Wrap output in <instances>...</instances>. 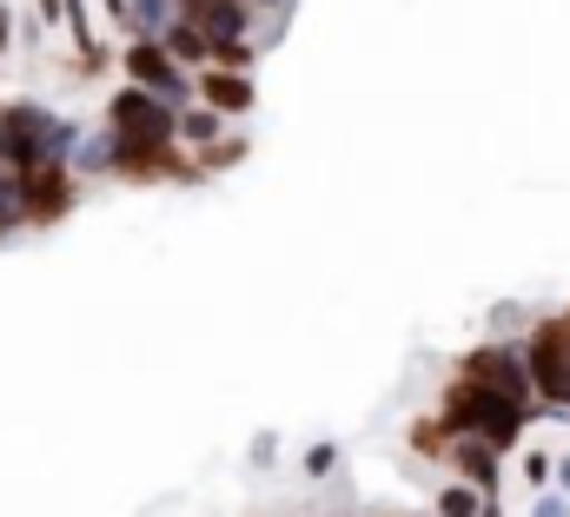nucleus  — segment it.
<instances>
[{
	"mask_svg": "<svg viewBox=\"0 0 570 517\" xmlns=\"http://www.w3.org/2000/svg\"><path fill=\"white\" fill-rule=\"evenodd\" d=\"M80 120L53 114L47 100H7L0 107V173H33V166H67L80 146Z\"/></svg>",
	"mask_w": 570,
	"mask_h": 517,
	"instance_id": "obj_1",
	"label": "nucleus"
},
{
	"mask_svg": "<svg viewBox=\"0 0 570 517\" xmlns=\"http://www.w3.org/2000/svg\"><path fill=\"white\" fill-rule=\"evenodd\" d=\"M451 438H478V445H491L498 458L531 431V411H518V404H504L498 391H484V386H471V379H458L451 372V386L438 391V411H431Z\"/></svg>",
	"mask_w": 570,
	"mask_h": 517,
	"instance_id": "obj_2",
	"label": "nucleus"
},
{
	"mask_svg": "<svg viewBox=\"0 0 570 517\" xmlns=\"http://www.w3.org/2000/svg\"><path fill=\"white\" fill-rule=\"evenodd\" d=\"M458 379L498 391L504 404H518V411H531V418H538V398H531V372H524L518 339H484V345H471V352L458 359Z\"/></svg>",
	"mask_w": 570,
	"mask_h": 517,
	"instance_id": "obj_3",
	"label": "nucleus"
},
{
	"mask_svg": "<svg viewBox=\"0 0 570 517\" xmlns=\"http://www.w3.org/2000/svg\"><path fill=\"white\" fill-rule=\"evenodd\" d=\"M13 206H20V226H53L80 206V179L67 166H33V173H13Z\"/></svg>",
	"mask_w": 570,
	"mask_h": 517,
	"instance_id": "obj_4",
	"label": "nucleus"
},
{
	"mask_svg": "<svg viewBox=\"0 0 570 517\" xmlns=\"http://www.w3.org/2000/svg\"><path fill=\"white\" fill-rule=\"evenodd\" d=\"M120 67H127V87H140V94H153V100H166L173 114L193 107V74H179V67L159 53V40H120Z\"/></svg>",
	"mask_w": 570,
	"mask_h": 517,
	"instance_id": "obj_5",
	"label": "nucleus"
},
{
	"mask_svg": "<svg viewBox=\"0 0 570 517\" xmlns=\"http://www.w3.org/2000/svg\"><path fill=\"white\" fill-rule=\"evenodd\" d=\"M173 13H179L186 27H199L206 47H239V40H253V7H246V0H173ZM206 67H213V60H206Z\"/></svg>",
	"mask_w": 570,
	"mask_h": 517,
	"instance_id": "obj_6",
	"label": "nucleus"
},
{
	"mask_svg": "<svg viewBox=\"0 0 570 517\" xmlns=\"http://www.w3.org/2000/svg\"><path fill=\"white\" fill-rule=\"evenodd\" d=\"M193 94H199V107L219 114L226 127H233L239 114H253V100H259V94H253V74H226V67H199V74H193Z\"/></svg>",
	"mask_w": 570,
	"mask_h": 517,
	"instance_id": "obj_7",
	"label": "nucleus"
},
{
	"mask_svg": "<svg viewBox=\"0 0 570 517\" xmlns=\"http://www.w3.org/2000/svg\"><path fill=\"white\" fill-rule=\"evenodd\" d=\"M444 471H451L458 485H471L478 498H498V478H504V458H498L491 445H478V438H451V451H444Z\"/></svg>",
	"mask_w": 570,
	"mask_h": 517,
	"instance_id": "obj_8",
	"label": "nucleus"
},
{
	"mask_svg": "<svg viewBox=\"0 0 570 517\" xmlns=\"http://www.w3.org/2000/svg\"><path fill=\"white\" fill-rule=\"evenodd\" d=\"M226 133H233V127H226L219 114H206L199 100L173 114V146H179V153H186V146H193V153H206V146H213V139H226Z\"/></svg>",
	"mask_w": 570,
	"mask_h": 517,
	"instance_id": "obj_9",
	"label": "nucleus"
},
{
	"mask_svg": "<svg viewBox=\"0 0 570 517\" xmlns=\"http://www.w3.org/2000/svg\"><path fill=\"white\" fill-rule=\"evenodd\" d=\"M67 173L80 179V173H107L114 179V133L100 127V133H80V146L67 153Z\"/></svg>",
	"mask_w": 570,
	"mask_h": 517,
	"instance_id": "obj_10",
	"label": "nucleus"
},
{
	"mask_svg": "<svg viewBox=\"0 0 570 517\" xmlns=\"http://www.w3.org/2000/svg\"><path fill=\"white\" fill-rule=\"evenodd\" d=\"M173 20V0H127V40H159Z\"/></svg>",
	"mask_w": 570,
	"mask_h": 517,
	"instance_id": "obj_11",
	"label": "nucleus"
},
{
	"mask_svg": "<svg viewBox=\"0 0 570 517\" xmlns=\"http://www.w3.org/2000/svg\"><path fill=\"white\" fill-rule=\"evenodd\" d=\"M405 451H412L419 465H444V451H451V431H444L438 418H419V425L405 431Z\"/></svg>",
	"mask_w": 570,
	"mask_h": 517,
	"instance_id": "obj_12",
	"label": "nucleus"
},
{
	"mask_svg": "<svg viewBox=\"0 0 570 517\" xmlns=\"http://www.w3.org/2000/svg\"><path fill=\"white\" fill-rule=\"evenodd\" d=\"M239 159H246V139H233V133H226V139H213L206 153H193L199 179H206V173H226V166H239Z\"/></svg>",
	"mask_w": 570,
	"mask_h": 517,
	"instance_id": "obj_13",
	"label": "nucleus"
},
{
	"mask_svg": "<svg viewBox=\"0 0 570 517\" xmlns=\"http://www.w3.org/2000/svg\"><path fill=\"white\" fill-rule=\"evenodd\" d=\"M478 505H484V498H478L471 485H458V478H451V485L431 498V517H478Z\"/></svg>",
	"mask_w": 570,
	"mask_h": 517,
	"instance_id": "obj_14",
	"label": "nucleus"
},
{
	"mask_svg": "<svg viewBox=\"0 0 570 517\" xmlns=\"http://www.w3.org/2000/svg\"><path fill=\"white\" fill-rule=\"evenodd\" d=\"M332 465H338V445H312L305 451V478H325Z\"/></svg>",
	"mask_w": 570,
	"mask_h": 517,
	"instance_id": "obj_15",
	"label": "nucleus"
},
{
	"mask_svg": "<svg viewBox=\"0 0 570 517\" xmlns=\"http://www.w3.org/2000/svg\"><path fill=\"white\" fill-rule=\"evenodd\" d=\"M524 478H531V485H551V451H531V458H524Z\"/></svg>",
	"mask_w": 570,
	"mask_h": 517,
	"instance_id": "obj_16",
	"label": "nucleus"
},
{
	"mask_svg": "<svg viewBox=\"0 0 570 517\" xmlns=\"http://www.w3.org/2000/svg\"><path fill=\"white\" fill-rule=\"evenodd\" d=\"M531 517H570V498H558V491H544V498L531 505Z\"/></svg>",
	"mask_w": 570,
	"mask_h": 517,
	"instance_id": "obj_17",
	"label": "nucleus"
},
{
	"mask_svg": "<svg viewBox=\"0 0 570 517\" xmlns=\"http://www.w3.org/2000/svg\"><path fill=\"white\" fill-rule=\"evenodd\" d=\"M100 7H107V20H114V27H120V40H127V0H100Z\"/></svg>",
	"mask_w": 570,
	"mask_h": 517,
	"instance_id": "obj_18",
	"label": "nucleus"
},
{
	"mask_svg": "<svg viewBox=\"0 0 570 517\" xmlns=\"http://www.w3.org/2000/svg\"><path fill=\"white\" fill-rule=\"evenodd\" d=\"M7 47H13V7L0 0V53H7Z\"/></svg>",
	"mask_w": 570,
	"mask_h": 517,
	"instance_id": "obj_19",
	"label": "nucleus"
},
{
	"mask_svg": "<svg viewBox=\"0 0 570 517\" xmlns=\"http://www.w3.org/2000/svg\"><path fill=\"white\" fill-rule=\"evenodd\" d=\"M33 7H40V13H33L40 27H53V20H60V0H33Z\"/></svg>",
	"mask_w": 570,
	"mask_h": 517,
	"instance_id": "obj_20",
	"label": "nucleus"
},
{
	"mask_svg": "<svg viewBox=\"0 0 570 517\" xmlns=\"http://www.w3.org/2000/svg\"><path fill=\"white\" fill-rule=\"evenodd\" d=\"M551 478H558V485L570 491V458H558V465H551ZM564 491H558V498H564Z\"/></svg>",
	"mask_w": 570,
	"mask_h": 517,
	"instance_id": "obj_21",
	"label": "nucleus"
},
{
	"mask_svg": "<svg viewBox=\"0 0 570 517\" xmlns=\"http://www.w3.org/2000/svg\"><path fill=\"white\" fill-rule=\"evenodd\" d=\"M478 517H504V505H498V498H484V505H478Z\"/></svg>",
	"mask_w": 570,
	"mask_h": 517,
	"instance_id": "obj_22",
	"label": "nucleus"
},
{
	"mask_svg": "<svg viewBox=\"0 0 570 517\" xmlns=\"http://www.w3.org/2000/svg\"><path fill=\"white\" fill-rule=\"evenodd\" d=\"M246 7H253V13H259V7H285V0H246Z\"/></svg>",
	"mask_w": 570,
	"mask_h": 517,
	"instance_id": "obj_23",
	"label": "nucleus"
}]
</instances>
